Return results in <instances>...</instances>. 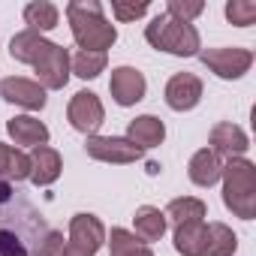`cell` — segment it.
Segmentation results:
<instances>
[{
    "instance_id": "cell-1",
    "label": "cell",
    "mask_w": 256,
    "mask_h": 256,
    "mask_svg": "<svg viewBox=\"0 0 256 256\" xmlns=\"http://www.w3.org/2000/svg\"><path fill=\"white\" fill-rule=\"evenodd\" d=\"M46 235L48 223L40 208L10 181H0V256H40Z\"/></svg>"
},
{
    "instance_id": "cell-2",
    "label": "cell",
    "mask_w": 256,
    "mask_h": 256,
    "mask_svg": "<svg viewBox=\"0 0 256 256\" xmlns=\"http://www.w3.org/2000/svg\"><path fill=\"white\" fill-rule=\"evenodd\" d=\"M66 18H70L72 40L78 42L82 52H106L118 40L114 24H108L96 0H72V4H66Z\"/></svg>"
},
{
    "instance_id": "cell-3",
    "label": "cell",
    "mask_w": 256,
    "mask_h": 256,
    "mask_svg": "<svg viewBox=\"0 0 256 256\" xmlns=\"http://www.w3.org/2000/svg\"><path fill=\"white\" fill-rule=\"evenodd\" d=\"M220 175H223L226 208L241 220H253L256 217V166L244 157H232Z\"/></svg>"
},
{
    "instance_id": "cell-4",
    "label": "cell",
    "mask_w": 256,
    "mask_h": 256,
    "mask_svg": "<svg viewBox=\"0 0 256 256\" xmlns=\"http://www.w3.org/2000/svg\"><path fill=\"white\" fill-rule=\"evenodd\" d=\"M145 40L157 48V52H169L175 58H193L199 54L202 42H199V30L187 22H178L166 12H160L148 28H145Z\"/></svg>"
},
{
    "instance_id": "cell-5",
    "label": "cell",
    "mask_w": 256,
    "mask_h": 256,
    "mask_svg": "<svg viewBox=\"0 0 256 256\" xmlns=\"http://www.w3.org/2000/svg\"><path fill=\"white\" fill-rule=\"evenodd\" d=\"M106 244V226L94 214H76L70 220V241L64 247V256H96V250Z\"/></svg>"
},
{
    "instance_id": "cell-6",
    "label": "cell",
    "mask_w": 256,
    "mask_h": 256,
    "mask_svg": "<svg viewBox=\"0 0 256 256\" xmlns=\"http://www.w3.org/2000/svg\"><path fill=\"white\" fill-rule=\"evenodd\" d=\"M199 60L220 78H241L253 66V52L250 48H205L199 52Z\"/></svg>"
},
{
    "instance_id": "cell-7",
    "label": "cell",
    "mask_w": 256,
    "mask_h": 256,
    "mask_svg": "<svg viewBox=\"0 0 256 256\" xmlns=\"http://www.w3.org/2000/svg\"><path fill=\"white\" fill-rule=\"evenodd\" d=\"M66 118L72 124V130L84 133V136H96V130L106 120V108L100 102L96 94L90 90H78L72 100H70V108H66Z\"/></svg>"
},
{
    "instance_id": "cell-8",
    "label": "cell",
    "mask_w": 256,
    "mask_h": 256,
    "mask_svg": "<svg viewBox=\"0 0 256 256\" xmlns=\"http://www.w3.org/2000/svg\"><path fill=\"white\" fill-rule=\"evenodd\" d=\"M34 70H36V78H40L42 90H60L70 82V52L64 46L52 42L42 52V58L34 64Z\"/></svg>"
},
{
    "instance_id": "cell-9",
    "label": "cell",
    "mask_w": 256,
    "mask_h": 256,
    "mask_svg": "<svg viewBox=\"0 0 256 256\" xmlns=\"http://www.w3.org/2000/svg\"><path fill=\"white\" fill-rule=\"evenodd\" d=\"M84 151L100 163H136L142 157V148H136L130 139L120 136H88Z\"/></svg>"
},
{
    "instance_id": "cell-10",
    "label": "cell",
    "mask_w": 256,
    "mask_h": 256,
    "mask_svg": "<svg viewBox=\"0 0 256 256\" xmlns=\"http://www.w3.org/2000/svg\"><path fill=\"white\" fill-rule=\"evenodd\" d=\"M108 90L114 96L118 106H136L139 100H145V90H148V82L139 70L133 66H118L112 70V78H108Z\"/></svg>"
},
{
    "instance_id": "cell-11",
    "label": "cell",
    "mask_w": 256,
    "mask_h": 256,
    "mask_svg": "<svg viewBox=\"0 0 256 256\" xmlns=\"http://www.w3.org/2000/svg\"><path fill=\"white\" fill-rule=\"evenodd\" d=\"M199 100H202V82H199V76L178 72V76L169 78V84H166V102H169V108L190 112V108L199 106Z\"/></svg>"
},
{
    "instance_id": "cell-12",
    "label": "cell",
    "mask_w": 256,
    "mask_h": 256,
    "mask_svg": "<svg viewBox=\"0 0 256 256\" xmlns=\"http://www.w3.org/2000/svg\"><path fill=\"white\" fill-rule=\"evenodd\" d=\"M0 96L6 102H16L22 108H42L46 106V90L40 88V82H30V78H18V76H10L0 82Z\"/></svg>"
},
{
    "instance_id": "cell-13",
    "label": "cell",
    "mask_w": 256,
    "mask_h": 256,
    "mask_svg": "<svg viewBox=\"0 0 256 256\" xmlns=\"http://www.w3.org/2000/svg\"><path fill=\"white\" fill-rule=\"evenodd\" d=\"M208 142H211V148H208V151H214L217 157H229V160H232V157H241V154L250 148L247 133L241 130L238 124H232V120L214 124V130H211Z\"/></svg>"
},
{
    "instance_id": "cell-14",
    "label": "cell",
    "mask_w": 256,
    "mask_h": 256,
    "mask_svg": "<svg viewBox=\"0 0 256 256\" xmlns=\"http://www.w3.org/2000/svg\"><path fill=\"white\" fill-rule=\"evenodd\" d=\"M60 169H64V160H60V154L54 148H48V145L34 148V154H30V181L36 187L54 184L60 178Z\"/></svg>"
},
{
    "instance_id": "cell-15",
    "label": "cell",
    "mask_w": 256,
    "mask_h": 256,
    "mask_svg": "<svg viewBox=\"0 0 256 256\" xmlns=\"http://www.w3.org/2000/svg\"><path fill=\"white\" fill-rule=\"evenodd\" d=\"M126 139H130L136 148H142V151L145 148H157L166 139V126L154 114H139V118L130 120V126H126Z\"/></svg>"
},
{
    "instance_id": "cell-16",
    "label": "cell",
    "mask_w": 256,
    "mask_h": 256,
    "mask_svg": "<svg viewBox=\"0 0 256 256\" xmlns=\"http://www.w3.org/2000/svg\"><path fill=\"white\" fill-rule=\"evenodd\" d=\"M10 136L16 139V145H28V148H40L48 142V126L40 120V118H30V114H16L10 124H6Z\"/></svg>"
},
{
    "instance_id": "cell-17",
    "label": "cell",
    "mask_w": 256,
    "mask_h": 256,
    "mask_svg": "<svg viewBox=\"0 0 256 256\" xmlns=\"http://www.w3.org/2000/svg\"><path fill=\"white\" fill-rule=\"evenodd\" d=\"M220 172H223V166H220V157H217L214 151L202 148V151H196V154L190 157L187 175H190V181H193L196 187H211V184H217V181H220Z\"/></svg>"
},
{
    "instance_id": "cell-18",
    "label": "cell",
    "mask_w": 256,
    "mask_h": 256,
    "mask_svg": "<svg viewBox=\"0 0 256 256\" xmlns=\"http://www.w3.org/2000/svg\"><path fill=\"white\" fill-rule=\"evenodd\" d=\"M166 214L160 211V208H154V205H142V208H136V214H133V226H136V238L142 241V244H151V241H160L163 238V232H166Z\"/></svg>"
},
{
    "instance_id": "cell-19",
    "label": "cell",
    "mask_w": 256,
    "mask_h": 256,
    "mask_svg": "<svg viewBox=\"0 0 256 256\" xmlns=\"http://www.w3.org/2000/svg\"><path fill=\"white\" fill-rule=\"evenodd\" d=\"M52 42L42 36V34H36V30H22V34H16L12 36V42H10V54L18 60V64H36L40 58H42V52L48 48Z\"/></svg>"
},
{
    "instance_id": "cell-20",
    "label": "cell",
    "mask_w": 256,
    "mask_h": 256,
    "mask_svg": "<svg viewBox=\"0 0 256 256\" xmlns=\"http://www.w3.org/2000/svg\"><path fill=\"white\" fill-rule=\"evenodd\" d=\"M205 241H208V226L202 220L175 226V250L181 256H202L205 253Z\"/></svg>"
},
{
    "instance_id": "cell-21",
    "label": "cell",
    "mask_w": 256,
    "mask_h": 256,
    "mask_svg": "<svg viewBox=\"0 0 256 256\" xmlns=\"http://www.w3.org/2000/svg\"><path fill=\"white\" fill-rule=\"evenodd\" d=\"M30 178V157L0 142V181H24Z\"/></svg>"
},
{
    "instance_id": "cell-22",
    "label": "cell",
    "mask_w": 256,
    "mask_h": 256,
    "mask_svg": "<svg viewBox=\"0 0 256 256\" xmlns=\"http://www.w3.org/2000/svg\"><path fill=\"white\" fill-rule=\"evenodd\" d=\"M238 250V238L226 223H211L208 226V241L202 256H232Z\"/></svg>"
},
{
    "instance_id": "cell-23",
    "label": "cell",
    "mask_w": 256,
    "mask_h": 256,
    "mask_svg": "<svg viewBox=\"0 0 256 256\" xmlns=\"http://www.w3.org/2000/svg\"><path fill=\"white\" fill-rule=\"evenodd\" d=\"M58 18H60V12L48 0H34V4L24 6V22L30 24L28 30H36V34L52 30V28H58Z\"/></svg>"
},
{
    "instance_id": "cell-24",
    "label": "cell",
    "mask_w": 256,
    "mask_h": 256,
    "mask_svg": "<svg viewBox=\"0 0 256 256\" xmlns=\"http://www.w3.org/2000/svg\"><path fill=\"white\" fill-rule=\"evenodd\" d=\"M163 214H166V220H172L175 226H181V223H193V220H202V217H205V202H202V199H193V196L172 199L169 208H166Z\"/></svg>"
},
{
    "instance_id": "cell-25",
    "label": "cell",
    "mask_w": 256,
    "mask_h": 256,
    "mask_svg": "<svg viewBox=\"0 0 256 256\" xmlns=\"http://www.w3.org/2000/svg\"><path fill=\"white\" fill-rule=\"evenodd\" d=\"M106 52H78L72 60H70V70L78 76V78H96L102 70H106Z\"/></svg>"
},
{
    "instance_id": "cell-26",
    "label": "cell",
    "mask_w": 256,
    "mask_h": 256,
    "mask_svg": "<svg viewBox=\"0 0 256 256\" xmlns=\"http://www.w3.org/2000/svg\"><path fill=\"white\" fill-rule=\"evenodd\" d=\"M226 18L235 28H250L256 22V4L253 0H229L226 4Z\"/></svg>"
},
{
    "instance_id": "cell-27",
    "label": "cell",
    "mask_w": 256,
    "mask_h": 256,
    "mask_svg": "<svg viewBox=\"0 0 256 256\" xmlns=\"http://www.w3.org/2000/svg\"><path fill=\"white\" fill-rule=\"evenodd\" d=\"M142 241L133 235V232H126V229H112L108 235V256H130L133 250H139Z\"/></svg>"
},
{
    "instance_id": "cell-28",
    "label": "cell",
    "mask_w": 256,
    "mask_h": 256,
    "mask_svg": "<svg viewBox=\"0 0 256 256\" xmlns=\"http://www.w3.org/2000/svg\"><path fill=\"white\" fill-rule=\"evenodd\" d=\"M202 10H205L202 0H169V4H166V16H172L178 22H187V24L196 16H202Z\"/></svg>"
},
{
    "instance_id": "cell-29",
    "label": "cell",
    "mask_w": 256,
    "mask_h": 256,
    "mask_svg": "<svg viewBox=\"0 0 256 256\" xmlns=\"http://www.w3.org/2000/svg\"><path fill=\"white\" fill-rule=\"evenodd\" d=\"M112 12L118 22H136L148 12V0H142V4H124V0H112Z\"/></svg>"
},
{
    "instance_id": "cell-30",
    "label": "cell",
    "mask_w": 256,
    "mask_h": 256,
    "mask_svg": "<svg viewBox=\"0 0 256 256\" xmlns=\"http://www.w3.org/2000/svg\"><path fill=\"white\" fill-rule=\"evenodd\" d=\"M64 235L58 232V229H48V235H46V241H42V250H40V256H64Z\"/></svg>"
},
{
    "instance_id": "cell-31",
    "label": "cell",
    "mask_w": 256,
    "mask_h": 256,
    "mask_svg": "<svg viewBox=\"0 0 256 256\" xmlns=\"http://www.w3.org/2000/svg\"><path fill=\"white\" fill-rule=\"evenodd\" d=\"M130 256H154V253H151V250H148V247H145V244H142V247H139V250H133V253H130Z\"/></svg>"
}]
</instances>
